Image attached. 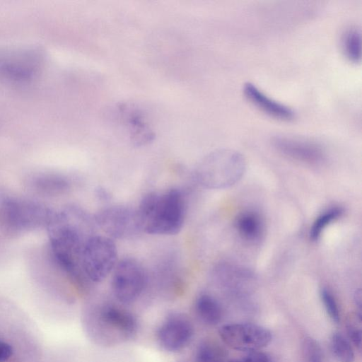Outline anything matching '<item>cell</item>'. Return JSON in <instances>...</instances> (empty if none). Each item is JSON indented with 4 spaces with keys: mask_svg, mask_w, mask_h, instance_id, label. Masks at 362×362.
<instances>
[{
    "mask_svg": "<svg viewBox=\"0 0 362 362\" xmlns=\"http://www.w3.org/2000/svg\"><path fill=\"white\" fill-rule=\"evenodd\" d=\"M136 214L140 231L175 235L182 229L185 219V196L175 188L162 193L149 192L141 199Z\"/></svg>",
    "mask_w": 362,
    "mask_h": 362,
    "instance_id": "obj_1",
    "label": "cell"
},
{
    "mask_svg": "<svg viewBox=\"0 0 362 362\" xmlns=\"http://www.w3.org/2000/svg\"><path fill=\"white\" fill-rule=\"evenodd\" d=\"M244 156L235 150L220 149L206 156L195 169L197 181L207 189H224L237 183L245 173Z\"/></svg>",
    "mask_w": 362,
    "mask_h": 362,
    "instance_id": "obj_2",
    "label": "cell"
},
{
    "mask_svg": "<svg viewBox=\"0 0 362 362\" xmlns=\"http://www.w3.org/2000/svg\"><path fill=\"white\" fill-rule=\"evenodd\" d=\"M117 263V249L113 240L105 235H93L85 243L81 264L88 280L103 281Z\"/></svg>",
    "mask_w": 362,
    "mask_h": 362,
    "instance_id": "obj_3",
    "label": "cell"
},
{
    "mask_svg": "<svg viewBox=\"0 0 362 362\" xmlns=\"http://www.w3.org/2000/svg\"><path fill=\"white\" fill-rule=\"evenodd\" d=\"M6 221L17 229H35L47 227L54 222L58 212L29 200L9 199L4 202Z\"/></svg>",
    "mask_w": 362,
    "mask_h": 362,
    "instance_id": "obj_4",
    "label": "cell"
},
{
    "mask_svg": "<svg viewBox=\"0 0 362 362\" xmlns=\"http://www.w3.org/2000/svg\"><path fill=\"white\" fill-rule=\"evenodd\" d=\"M146 281V273L141 264L127 257L117 262L113 269L112 291L119 301L129 303L141 294Z\"/></svg>",
    "mask_w": 362,
    "mask_h": 362,
    "instance_id": "obj_5",
    "label": "cell"
},
{
    "mask_svg": "<svg viewBox=\"0 0 362 362\" xmlns=\"http://www.w3.org/2000/svg\"><path fill=\"white\" fill-rule=\"evenodd\" d=\"M218 333L222 341L230 348L247 353L259 351L272 340L269 329L254 323L224 325L219 329Z\"/></svg>",
    "mask_w": 362,
    "mask_h": 362,
    "instance_id": "obj_6",
    "label": "cell"
},
{
    "mask_svg": "<svg viewBox=\"0 0 362 362\" xmlns=\"http://www.w3.org/2000/svg\"><path fill=\"white\" fill-rule=\"evenodd\" d=\"M272 144L283 156L305 165H322L327 160L324 148L310 139L282 134L274 136Z\"/></svg>",
    "mask_w": 362,
    "mask_h": 362,
    "instance_id": "obj_7",
    "label": "cell"
},
{
    "mask_svg": "<svg viewBox=\"0 0 362 362\" xmlns=\"http://www.w3.org/2000/svg\"><path fill=\"white\" fill-rule=\"evenodd\" d=\"M95 225L108 237L125 238L140 232L136 210L123 206H111L93 216Z\"/></svg>",
    "mask_w": 362,
    "mask_h": 362,
    "instance_id": "obj_8",
    "label": "cell"
},
{
    "mask_svg": "<svg viewBox=\"0 0 362 362\" xmlns=\"http://www.w3.org/2000/svg\"><path fill=\"white\" fill-rule=\"evenodd\" d=\"M215 281L230 293L243 296L254 288V273L244 267L228 262L218 264L213 269Z\"/></svg>",
    "mask_w": 362,
    "mask_h": 362,
    "instance_id": "obj_9",
    "label": "cell"
},
{
    "mask_svg": "<svg viewBox=\"0 0 362 362\" xmlns=\"http://www.w3.org/2000/svg\"><path fill=\"white\" fill-rule=\"evenodd\" d=\"M193 334V325L187 318L173 315L160 325L157 332V339L164 350L176 352L187 346Z\"/></svg>",
    "mask_w": 362,
    "mask_h": 362,
    "instance_id": "obj_10",
    "label": "cell"
},
{
    "mask_svg": "<svg viewBox=\"0 0 362 362\" xmlns=\"http://www.w3.org/2000/svg\"><path fill=\"white\" fill-rule=\"evenodd\" d=\"M243 93L252 104L273 117L283 120H290L295 117V112L292 108L271 98L251 82L244 84Z\"/></svg>",
    "mask_w": 362,
    "mask_h": 362,
    "instance_id": "obj_11",
    "label": "cell"
},
{
    "mask_svg": "<svg viewBox=\"0 0 362 362\" xmlns=\"http://www.w3.org/2000/svg\"><path fill=\"white\" fill-rule=\"evenodd\" d=\"M35 55L25 54H10L0 59V73L17 81L31 78L37 71Z\"/></svg>",
    "mask_w": 362,
    "mask_h": 362,
    "instance_id": "obj_12",
    "label": "cell"
},
{
    "mask_svg": "<svg viewBox=\"0 0 362 362\" xmlns=\"http://www.w3.org/2000/svg\"><path fill=\"white\" fill-rule=\"evenodd\" d=\"M100 318L108 328L130 336L137 329L135 317L128 311L113 305L105 306L100 313Z\"/></svg>",
    "mask_w": 362,
    "mask_h": 362,
    "instance_id": "obj_13",
    "label": "cell"
},
{
    "mask_svg": "<svg viewBox=\"0 0 362 362\" xmlns=\"http://www.w3.org/2000/svg\"><path fill=\"white\" fill-rule=\"evenodd\" d=\"M28 185L32 189L40 194L55 195L64 193L69 188L67 179L55 173H42L31 175Z\"/></svg>",
    "mask_w": 362,
    "mask_h": 362,
    "instance_id": "obj_14",
    "label": "cell"
},
{
    "mask_svg": "<svg viewBox=\"0 0 362 362\" xmlns=\"http://www.w3.org/2000/svg\"><path fill=\"white\" fill-rule=\"evenodd\" d=\"M235 229L243 240L255 243L264 233V223L261 216L255 211H245L240 213L235 219Z\"/></svg>",
    "mask_w": 362,
    "mask_h": 362,
    "instance_id": "obj_15",
    "label": "cell"
},
{
    "mask_svg": "<svg viewBox=\"0 0 362 362\" xmlns=\"http://www.w3.org/2000/svg\"><path fill=\"white\" fill-rule=\"evenodd\" d=\"M195 310L200 320L209 325H217L221 320V306L210 294L202 293L198 296L195 303Z\"/></svg>",
    "mask_w": 362,
    "mask_h": 362,
    "instance_id": "obj_16",
    "label": "cell"
},
{
    "mask_svg": "<svg viewBox=\"0 0 362 362\" xmlns=\"http://www.w3.org/2000/svg\"><path fill=\"white\" fill-rule=\"evenodd\" d=\"M340 45L344 56L352 62H358L361 59V32L360 28L351 25L343 31Z\"/></svg>",
    "mask_w": 362,
    "mask_h": 362,
    "instance_id": "obj_17",
    "label": "cell"
},
{
    "mask_svg": "<svg viewBox=\"0 0 362 362\" xmlns=\"http://www.w3.org/2000/svg\"><path fill=\"white\" fill-rule=\"evenodd\" d=\"M342 214L343 209L339 206H332L322 211L316 217L310 227L309 232L310 240H317L327 226L337 220Z\"/></svg>",
    "mask_w": 362,
    "mask_h": 362,
    "instance_id": "obj_18",
    "label": "cell"
},
{
    "mask_svg": "<svg viewBox=\"0 0 362 362\" xmlns=\"http://www.w3.org/2000/svg\"><path fill=\"white\" fill-rule=\"evenodd\" d=\"M226 352L218 343L204 341L197 347L196 362H225Z\"/></svg>",
    "mask_w": 362,
    "mask_h": 362,
    "instance_id": "obj_19",
    "label": "cell"
},
{
    "mask_svg": "<svg viewBox=\"0 0 362 362\" xmlns=\"http://www.w3.org/2000/svg\"><path fill=\"white\" fill-rule=\"evenodd\" d=\"M332 351L339 362H354V352L351 341L341 332H334L330 340Z\"/></svg>",
    "mask_w": 362,
    "mask_h": 362,
    "instance_id": "obj_20",
    "label": "cell"
},
{
    "mask_svg": "<svg viewBox=\"0 0 362 362\" xmlns=\"http://www.w3.org/2000/svg\"><path fill=\"white\" fill-rule=\"evenodd\" d=\"M320 296L329 318L335 323H338L340 320V313L337 299L332 291L327 287H322L320 291Z\"/></svg>",
    "mask_w": 362,
    "mask_h": 362,
    "instance_id": "obj_21",
    "label": "cell"
},
{
    "mask_svg": "<svg viewBox=\"0 0 362 362\" xmlns=\"http://www.w3.org/2000/svg\"><path fill=\"white\" fill-rule=\"evenodd\" d=\"M302 354L304 362H323L322 349L317 340L306 337L302 344Z\"/></svg>",
    "mask_w": 362,
    "mask_h": 362,
    "instance_id": "obj_22",
    "label": "cell"
},
{
    "mask_svg": "<svg viewBox=\"0 0 362 362\" xmlns=\"http://www.w3.org/2000/svg\"><path fill=\"white\" fill-rule=\"evenodd\" d=\"M346 331L348 335V339L352 342V344L358 350L361 348V329L358 324L353 320H351L346 325Z\"/></svg>",
    "mask_w": 362,
    "mask_h": 362,
    "instance_id": "obj_23",
    "label": "cell"
},
{
    "mask_svg": "<svg viewBox=\"0 0 362 362\" xmlns=\"http://www.w3.org/2000/svg\"><path fill=\"white\" fill-rule=\"evenodd\" d=\"M230 362H274L270 355L259 351L247 352L245 355Z\"/></svg>",
    "mask_w": 362,
    "mask_h": 362,
    "instance_id": "obj_24",
    "label": "cell"
},
{
    "mask_svg": "<svg viewBox=\"0 0 362 362\" xmlns=\"http://www.w3.org/2000/svg\"><path fill=\"white\" fill-rule=\"evenodd\" d=\"M13 354V348L7 342L0 340V362L9 359Z\"/></svg>",
    "mask_w": 362,
    "mask_h": 362,
    "instance_id": "obj_25",
    "label": "cell"
},
{
    "mask_svg": "<svg viewBox=\"0 0 362 362\" xmlns=\"http://www.w3.org/2000/svg\"><path fill=\"white\" fill-rule=\"evenodd\" d=\"M362 298H361V290L357 289L354 292V302L357 310L356 315L362 319Z\"/></svg>",
    "mask_w": 362,
    "mask_h": 362,
    "instance_id": "obj_26",
    "label": "cell"
},
{
    "mask_svg": "<svg viewBox=\"0 0 362 362\" xmlns=\"http://www.w3.org/2000/svg\"><path fill=\"white\" fill-rule=\"evenodd\" d=\"M97 194L100 197L106 199L109 197V194L103 189H99L97 190Z\"/></svg>",
    "mask_w": 362,
    "mask_h": 362,
    "instance_id": "obj_27",
    "label": "cell"
}]
</instances>
